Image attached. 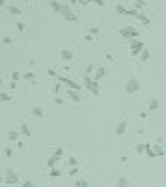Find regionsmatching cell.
<instances>
[{
    "instance_id": "1",
    "label": "cell",
    "mask_w": 166,
    "mask_h": 187,
    "mask_svg": "<svg viewBox=\"0 0 166 187\" xmlns=\"http://www.w3.org/2000/svg\"><path fill=\"white\" fill-rule=\"evenodd\" d=\"M120 36L125 39V41H134L138 39V36H140V32H138L136 26H131V24H125L120 28Z\"/></svg>"
},
{
    "instance_id": "2",
    "label": "cell",
    "mask_w": 166,
    "mask_h": 187,
    "mask_svg": "<svg viewBox=\"0 0 166 187\" xmlns=\"http://www.w3.org/2000/svg\"><path fill=\"white\" fill-rule=\"evenodd\" d=\"M60 15H62L64 21H67V23H77V21H79V15L71 10V6H69V4L62 6V13H60Z\"/></svg>"
},
{
    "instance_id": "3",
    "label": "cell",
    "mask_w": 166,
    "mask_h": 187,
    "mask_svg": "<svg viewBox=\"0 0 166 187\" xmlns=\"http://www.w3.org/2000/svg\"><path fill=\"white\" fill-rule=\"evenodd\" d=\"M84 86L90 90V94L92 95H99V82L97 81H93V79H90V75H84Z\"/></svg>"
},
{
    "instance_id": "4",
    "label": "cell",
    "mask_w": 166,
    "mask_h": 187,
    "mask_svg": "<svg viewBox=\"0 0 166 187\" xmlns=\"http://www.w3.org/2000/svg\"><path fill=\"white\" fill-rule=\"evenodd\" d=\"M138 90H140V82H138L136 77H131V79L125 82V92H127V94H136Z\"/></svg>"
},
{
    "instance_id": "5",
    "label": "cell",
    "mask_w": 166,
    "mask_h": 187,
    "mask_svg": "<svg viewBox=\"0 0 166 187\" xmlns=\"http://www.w3.org/2000/svg\"><path fill=\"white\" fill-rule=\"evenodd\" d=\"M146 49L144 47V41L142 39H134V41H131V54L133 56H140V52Z\"/></svg>"
},
{
    "instance_id": "6",
    "label": "cell",
    "mask_w": 166,
    "mask_h": 187,
    "mask_svg": "<svg viewBox=\"0 0 166 187\" xmlns=\"http://www.w3.org/2000/svg\"><path fill=\"white\" fill-rule=\"evenodd\" d=\"M58 81L62 82V84H65L69 90H75V92H79V90L82 88L80 84H79V82H75V81H71V79H69V77H62V75H58Z\"/></svg>"
},
{
    "instance_id": "7",
    "label": "cell",
    "mask_w": 166,
    "mask_h": 187,
    "mask_svg": "<svg viewBox=\"0 0 166 187\" xmlns=\"http://www.w3.org/2000/svg\"><path fill=\"white\" fill-rule=\"evenodd\" d=\"M6 174H8V176L4 178V182H6V183H17V182H19V174H17V172L13 170L11 167L6 169Z\"/></svg>"
},
{
    "instance_id": "8",
    "label": "cell",
    "mask_w": 166,
    "mask_h": 187,
    "mask_svg": "<svg viewBox=\"0 0 166 187\" xmlns=\"http://www.w3.org/2000/svg\"><path fill=\"white\" fill-rule=\"evenodd\" d=\"M116 11L120 13V15H133V17H136V10H127L125 6H121V4H116Z\"/></svg>"
},
{
    "instance_id": "9",
    "label": "cell",
    "mask_w": 166,
    "mask_h": 187,
    "mask_svg": "<svg viewBox=\"0 0 166 187\" xmlns=\"http://www.w3.org/2000/svg\"><path fill=\"white\" fill-rule=\"evenodd\" d=\"M107 77V69L105 67H99V69H95V75H93V81H101V79H105Z\"/></svg>"
},
{
    "instance_id": "10",
    "label": "cell",
    "mask_w": 166,
    "mask_h": 187,
    "mask_svg": "<svg viewBox=\"0 0 166 187\" xmlns=\"http://www.w3.org/2000/svg\"><path fill=\"white\" fill-rule=\"evenodd\" d=\"M62 6H64V4H60L58 0H51V2H49V8H51L54 13H62Z\"/></svg>"
},
{
    "instance_id": "11",
    "label": "cell",
    "mask_w": 166,
    "mask_h": 187,
    "mask_svg": "<svg viewBox=\"0 0 166 187\" xmlns=\"http://www.w3.org/2000/svg\"><path fill=\"white\" fill-rule=\"evenodd\" d=\"M136 19L140 21L142 24H151V19H149V17H148L144 11H138V13H136Z\"/></svg>"
},
{
    "instance_id": "12",
    "label": "cell",
    "mask_w": 166,
    "mask_h": 187,
    "mask_svg": "<svg viewBox=\"0 0 166 187\" xmlns=\"http://www.w3.org/2000/svg\"><path fill=\"white\" fill-rule=\"evenodd\" d=\"M75 56H73V51L71 49H62V60H65V62H71Z\"/></svg>"
},
{
    "instance_id": "13",
    "label": "cell",
    "mask_w": 166,
    "mask_h": 187,
    "mask_svg": "<svg viewBox=\"0 0 166 187\" xmlns=\"http://www.w3.org/2000/svg\"><path fill=\"white\" fill-rule=\"evenodd\" d=\"M125 129H127V120H121L116 126V135H123V133H125Z\"/></svg>"
},
{
    "instance_id": "14",
    "label": "cell",
    "mask_w": 166,
    "mask_h": 187,
    "mask_svg": "<svg viewBox=\"0 0 166 187\" xmlns=\"http://www.w3.org/2000/svg\"><path fill=\"white\" fill-rule=\"evenodd\" d=\"M19 135H21V131H17V129H10V131H8V135H6V137H8V140L15 142L17 138H19Z\"/></svg>"
},
{
    "instance_id": "15",
    "label": "cell",
    "mask_w": 166,
    "mask_h": 187,
    "mask_svg": "<svg viewBox=\"0 0 166 187\" xmlns=\"http://www.w3.org/2000/svg\"><path fill=\"white\" fill-rule=\"evenodd\" d=\"M58 161H60V157H56V155H49V159H47V167H49V169H54Z\"/></svg>"
},
{
    "instance_id": "16",
    "label": "cell",
    "mask_w": 166,
    "mask_h": 187,
    "mask_svg": "<svg viewBox=\"0 0 166 187\" xmlns=\"http://www.w3.org/2000/svg\"><path fill=\"white\" fill-rule=\"evenodd\" d=\"M151 146V144H148V142H142V144H138V146L134 148L136 150V154H146V150Z\"/></svg>"
},
{
    "instance_id": "17",
    "label": "cell",
    "mask_w": 166,
    "mask_h": 187,
    "mask_svg": "<svg viewBox=\"0 0 166 187\" xmlns=\"http://www.w3.org/2000/svg\"><path fill=\"white\" fill-rule=\"evenodd\" d=\"M69 99H73L75 103H79V101H82V98H80V94H79V92H75V90H69Z\"/></svg>"
},
{
    "instance_id": "18",
    "label": "cell",
    "mask_w": 166,
    "mask_h": 187,
    "mask_svg": "<svg viewBox=\"0 0 166 187\" xmlns=\"http://www.w3.org/2000/svg\"><path fill=\"white\" fill-rule=\"evenodd\" d=\"M161 109V99H151V103H149V110H159Z\"/></svg>"
},
{
    "instance_id": "19",
    "label": "cell",
    "mask_w": 166,
    "mask_h": 187,
    "mask_svg": "<svg viewBox=\"0 0 166 187\" xmlns=\"http://www.w3.org/2000/svg\"><path fill=\"white\" fill-rule=\"evenodd\" d=\"M151 148H153V152H155V155H159V157H161V155H164V148L161 146V144H153V146H151Z\"/></svg>"
},
{
    "instance_id": "20",
    "label": "cell",
    "mask_w": 166,
    "mask_h": 187,
    "mask_svg": "<svg viewBox=\"0 0 166 187\" xmlns=\"http://www.w3.org/2000/svg\"><path fill=\"white\" fill-rule=\"evenodd\" d=\"M21 133H23L24 137H32V131L28 127V123H21Z\"/></svg>"
},
{
    "instance_id": "21",
    "label": "cell",
    "mask_w": 166,
    "mask_h": 187,
    "mask_svg": "<svg viewBox=\"0 0 166 187\" xmlns=\"http://www.w3.org/2000/svg\"><path fill=\"white\" fill-rule=\"evenodd\" d=\"M8 13H11V15H19V13H23V11H21V8H19V6H13V4H10V6H8Z\"/></svg>"
},
{
    "instance_id": "22",
    "label": "cell",
    "mask_w": 166,
    "mask_h": 187,
    "mask_svg": "<svg viewBox=\"0 0 166 187\" xmlns=\"http://www.w3.org/2000/svg\"><path fill=\"white\" fill-rule=\"evenodd\" d=\"M118 187H129V180L125 176H120L118 178Z\"/></svg>"
},
{
    "instance_id": "23",
    "label": "cell",
    "mask_w": 166,
    "mask_h": 187,
    "mask_svg": "<svg viewBox=\"0 0 166 187\" xmlns=\"http://www.w3.org/2000/svg\"><path fill=\"white\" fill-rule=\"evenodd\" d=\"M32 114L36 116V118H43V109H41V107H34L32 109Z\"/></svg>"
},
{
    "instance_id": "24",
    "label": "cell",
    "mask_w": 166,
    "mask_h": 187,
    "mask_svg": "<svg viewBox=\"0 0 166 187\" xmlns=\"http://www.w3.org/2000/svg\"><path fill=\"white\" fill-rule=\"evenodd\" d=\"M144 6H146V0H134V10L136 11H142Z\"/></svg>"
},
{
    "instance_id": "25",
    "label": "cell",
    "mask_w": 166,
    "mask_h": 187,
    "mask_svg": "<svg viewBox=\"0 0 166 187\" xmlns=\"http://www.w3.org/2000/svg\"><path fill=\"white\" fill-rule=\"evenodd\" d=\"M149 58H151V52H149L148 49H144V51L140 52V60H142V62H148Z\"/></svg>"
},
{
    "instance_id": "26",
    "label": "cell",
    "mask_w": 166,
    "mask_h": 187,
    "mask_svg": "<svg viewBox=\"0 0 166 187\" xmlns=\"http://www.w3.org/2000/svg\"><path fill=\"white\" fill-rule=\"evenodd\" d=\"M34 77H36V73H34V71H26V73H23V79H24V81H32V82H34Z\"/></svg>"
},
{
    "instance_id": "27",
    "label": "cell",
    "mask_w": 166,
    "mask_h": 187,
    "mask_svg": "<svg viewBox=\"0 0 166 187\" xmlns=\"http://www.w3.org/2000/svg\"><path fill=\"white\" fill-rule=\"evenodd\" d=\"M0 101H2V103H8V101H11V95H10L8 92H2V94H0Z\"/></svg>"
},
{
    "instance_id": "28",
    "label": "cell",
    "mask_w": 166,
    "mask_h": 187,
    "mask_svg": "<svg viewBox=\"0 0 166 187\" xmlns=\"http://www.w3.org/2000/svg\"><path fill=\"white\" fill-rule=\"evenodd\" d=\"M24 30H26V24L23 23V21H17V32L19 34H24Z\"/></svg>"
},
{
    "instance_id": "29",
    "label": "cell",
    "mask_w": 166,
    "mask_h": 187,
    "mask_svg": "<svg viewBox=\"0 0 166 187\" xmlns=\"http://www.w3.org/2000/svg\"><path fill=\"white\" fill-rule=\"evenodd\" d=\"M52 155H56V157H62V155H64V148H62V146H58L56 150L52 152Z\"/></svg>"
},
{
    "instance_id": "30",
    "label": "cell",
    "mask_w": 166,
    "mask_h": 187,
    "mask_svg": "<svg viewBox=\"0 0 166 187\" xmlns=\"http://www.w3.org/2000/svg\"><path fill=\"white\" fill-rule=\"evenodd\" d=\"M99 32H101L99 26H92V28H90V36H97Z\"/></svg>"
},
{
    "instance_id": "31",
    "label": "cell",
    "mask_w": 166,
    "mask_h": 187,
    "mask_svg": "<svg viewBox=\"0 0 166 187\" xmlns=\"http://www.w3.org/2000/svg\"><path fill=\"white\" fill-rule=\"evenodd\" d=\"M75 185H77V187H88V182H86V180H77Z\"/></svg>"
},
{
    "instance_id": "32",
    "label": "cell",
    "mask_w": 166,
    "mask_h": 187,
    "mask_svg": "<svg viewBox=\"0 0 166 187\" xmlns=\"http://www.w3.org/2000/svg\"><path fill=\"white\" fill-rule=\"evenodd\" d=\"M21 77H23V75H21L19 71H13V73H11V81H15V82H17Z\"/></svg>"
},
{
    "instance_id": "33",
    "label": "cell",
    "mask_w": 166,
    "mask_h": 187,
    "mask_svg": "<svg viewBox=\"0 0 166 187\" xmlns=\"http://www.w3.org/2000/svg\"><path fill=\"white\" fill-rule=\"evenodd\" d=\"M60 174H62V172H60L56 167H54V169H51V176H52V178H58Z\"/></svg>"
},
{
    "instance_id": "34",
    "label": "cell",
    "mask_w": 166,
    "mask_h": 187,
    "mask_svg": "<svg viewBox=\"0 0 166 187\" xmlns=\"http://www.w3.org/2000/svg\"><path fill=\"white\" fill-rule=\"evenodd\" d=\"M69 165H71V167H79V161H77V157H69Z\"/></svg>"
},
{
    "instance_id": "35",
    "label": "cell",
    "mask_w": 166,
    "mask_h": 187,
    "mask_svg": "<svg viewBox=\"0 0 166 187\" xmlns=\"http://www.w3.org/2000/svg\"><path fill=\"white\" fill-rule=\"evenodd\" d=\"M79 174V167H71V170H69V176H77Z\"/></svg>"
},
{
    "instance_id": "36",
    "label": "cell",
    "mask_w": 166,
    "mask_h": 187,
    "mask_svg": "<svg viewBox=\"0 0 166 187\" xmlns=\"http://www.w3.org/2000/svg\"><path fill=\"white\" fill-rule=\"evenodd\" d=\"M2 43H4V45H11V43H13V39H11V38H8V36H6V38L2 39Z\"/></svg>"
},
{
    "instance_id": "37",
    "label": "cell",
    "mask_w": 166,
    "mask_h": 187,
    "mask_svg": "<svg viewBox=\"0 0 166 187\" xmlns=\"http://www.w3.org/2000/svg\"><path fill=\"white\" fill-rule=\"evenodd\" d=\"M4 154H6V157H11V155H13V150H11V148H6Z\"/></svg>"
},
{
    "instance_id": "38",
    "label": "cell",
    "mask_w": 166,
    "mask_h": 187,
    "mask_svg": "<svg viewBox=\"0 0 166 187\" xmlns=\"http://www.w3.org/2000/svg\"><path fill=\"white\" fill-rule=\"evenodd\" d=\"M92 73H93V67H92V66H88V67H86V71H84V75H92Z\"/></svg>"
},
{
    "instance_id": "39",
    "label": "cell",
    "mask_w": 166,
    "mask_h": 187,
    "mask_svg": "<svg viewBox=\"0 0 166 187\" xmlns=\"http://www.w3.org/2000/svg\"><path fill=\"white\" fill-rule=\"evenodd\" d=\"M93 4H97V6H105V4H107V0H93Z\"/></svg>"
},
{
    "instance_id": "40",
    "label": "cell",
    "mask_w": 166,
    "mask_h": 187,
    "mask_svg": "<svg viewBox=\"0 0 166 187\" xmlns=\"http://www.w3.org/2000/svg\"><path fill=\"white\" fill-rule=\"evenodd\" d=\"M15 88H17V82L11 81V82H10V90H15Z\"/></svg>"
},
{
    "instance_id": "41",
    "label": "cell",
    "mask_w": 166,
    "mask_h": 187,
    "mask_svg": "<svg viewBox=\"0 0 166 187\" xmlns=\"http://www.w3.org/2000/svg\"><path fill=\"white\" fill-rule=\"evenodd\" d=\"M47 71H49V75H51V77H56V75H58L56 71H54V69H47Z\"/></svg>"
},
{
    "instance_id": "42",
    "label": "cell",
    "mask_w": 166,
    "mask_h": 187,
    "mask_svg": "<svg viewBox=\"0 0 166 187\" xmlns=\"http://www.w3.org/2000/svg\"><path fill=\"white\" fill-rule=\"evenodd\" d=\"M23 187H36V185H34L32 182H24V183H23Z\"/></svg>"
},
{
    "instance_id": "43",
    "label": "cell",
    "mask_w": 166,
    "mask_h": 187,
    "mask_svg": "<svg viewBox=\"0 0 166 187\" xmlns=\"http://www.w3.org/2000/svg\"><path fill=\"white\" fill-rule=\"evenodd\" d=\"M60 86H62V82H58V84H54V92H56V94L60 92Z\"/></svg>"
},
{
    "instance_id": "44",
    "label": "cell",
    "mask_w": 166,
    "mask_h": 187,
    "mask_svg": "<svg viewBox=\"0 0 166 187\" xmlns=\"http://www.w3.org/2000/svg\"><path fill=\"white\" fill-rule=\"evenodd\" d=\"M90 2H93V0H79V4H84V6L90 4Z\"/></svg>"
},
{
    "instance_id": "45",
    "label": "cell",
    "mask_w": 166,
    "mask_h": 187,
    "mask_svg": "<svg viewBox=\"0 0 166 187\" xmlns=\"http://www.w3.org/2000/svg\"><path fill=\"white\" fill-rule=\"evenodd\" d=\"M138 116H140V118H142V120H146V118H148V112H140V114H138Z\"/></svg>"
},
{
    "instance_id": "46",
    "label": "cell",
    "mask_w": 166,
    "mask_h": 187,
    "mask_svg": "<svg viewBox=\"0 0 166 187\" xmlns=\"http://www.w3.org/2000/svg\"><path fill=\"white\" fill-rule=\"evenodd\" d=\"M54 103H56V105H62L64 101H62V98H56V99H54Z\"/></svg>"
},
{
    "instance_id": "47",
    "label": "cell",
    "mask_w": 166,
    "mask_h": 187,
    "mask_svg": "<svg viewBox=\"0 0 166 187\" xmlns=\"http://www.w3.org/2000/svg\"><path fill=\"white\" fill-rule=\"evenodd\" d=\"M75 4H79V0H69V6H75Z\"/></svg>"
},
{
    "instance_id": "48",
    "label": "cell",
    "mask_w": 166,
    "mask_h": 187,
    "mask_svg": "<svg viewBox=\"0 0 166 187\" xmlns=\"http://www.w3.org/2000/svg\"><path fill=\"white\" fill-rule=\"evenodd\" d=\"M0 6H8V0H0Z\"/></svg>"
},
{
    "instance_id": "49",
    "label": "cell",
    "mask_w": 166,
    "mask_h": 187,
    "mask_svg": "<svg viewBox=\"0 0 166 187\" xmlns=\"http://www.w3.org/2000/svg\"><path fill=\"white\" fill-rule=\"evenodd\" d=\"M2 86H4V84H2V79H0V94L4 92V90H2Z\"/></svg>"
},
{
    "instance_id": "50",
    "label": "cell",
    "mask_w": 166,
    "mask_h": 187,
    "mask_svg": "<svg viewBox=\"0 0 166 187\" xmlns=\"http://www.w3.org/2000/svg\"><path fill=\"white\" fill-rule=\"evenodd\" d=\"M24 2H26V4H28V2H30V0H24Z\"/></svg>"
},
{
    "instance_id": "51",
    "label": "cell",
    "mask_w": 166,
    "mask_h": 187,
    "mask_svg": "<svg viewBox=\"0 0 166 187\" xmlns=\"http://www.w3.org/2000/svg\"><path fill=\"white\" fill-rule=\"evenodd\" d=\"M0 187H8V185H0Z\"/></svg>"
}]
</instances>
